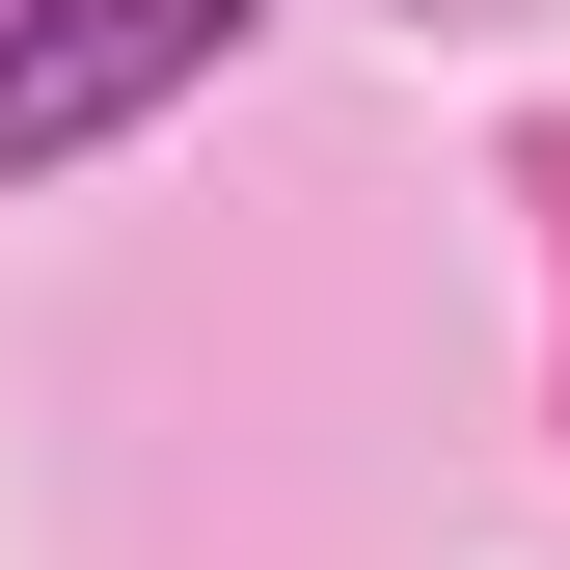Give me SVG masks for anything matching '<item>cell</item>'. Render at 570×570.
I'll list each match as a JSON object with an SVG mask.
<instances>
[{"label":"cell","mask_w":570,"mask_h":570,"mask_svg":"<svg viewBox=\"0 0 570 570\" xmlns=\"http://www.w3.org/2000/svg\"><path fill=\"white\" fill-rule=\"evenodd\" d=\"M245 28H272V0H0V190L164 136L190 82H245Z\"/></svg>","instance_id":"cell-1"}]
</instances>
